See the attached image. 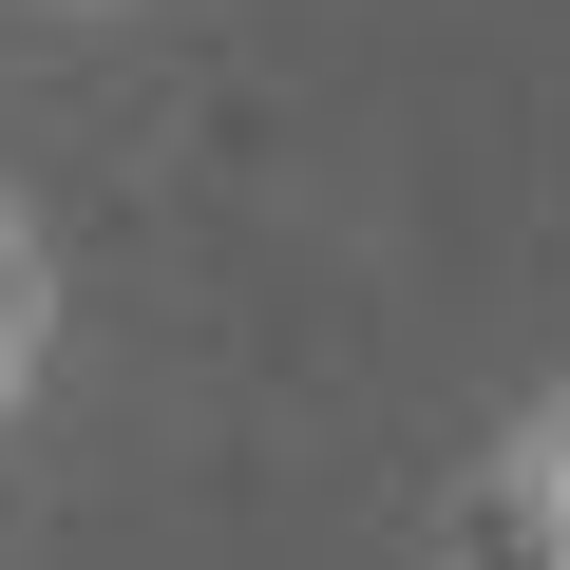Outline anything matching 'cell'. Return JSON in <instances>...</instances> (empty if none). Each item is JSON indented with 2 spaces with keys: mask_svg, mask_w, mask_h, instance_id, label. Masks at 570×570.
<instances>
[{
  "mask_svg": "<svg viewBox=\"0 0 570 570\" xmlns=\"http://www.w3.org/2000/svg\"><path fill=\"white\" fill-rule=\"evenodd\" d=\"M494 551L513 570H570V400H532L494 438Z\"/></svg>",
  "mask_w": 570,
  "mask_h": 570,
  "instance_id": "1",
  "label": "cell"
},
{
  "mask_svg": "<svg viewBox=\"0 0 570 570\" xmlns=\"http://www.w3.org/2000/svg\"><path fill=\"white\" fill-rule=\"evenodd\" d=\"M58 381V247H39V209L0 190V419H20Z\"/></svg>",
  "mask_w": 570,
  "mask_h": 570,
  "instance_id": "2",
  "label": "cell"
}]
</instances>
